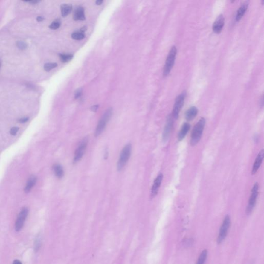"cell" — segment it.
Instances as JSON below:
<instances>
[{"label": "cell", "mask_w": 264, "mask_h": 264, "mask_svg": "<svg viewBox=\"0 0 264 264\" xmlns=\"http://www.w3.org/2000/svg\"><path fill=\"white\" fill-rule=\"evenodd\" d=\"M206 120L204 118H201L195 125L191 133L190 144L192 146H195L198 143L201 139L204 127L205 126Z\"/></svg>", "instance_id": "1"}, {"label": "cell", "mask_w": 264, "mask_h": 264, "mask_svg": "<svg viewBox=\"0 0 264 264\" xmlns=\"http://www.w3.org/2000/svg\"><path fill=\"white\" fill-rule=\"evenodd\" d=\"M131 144H128L123 148L120 153V156L117 163V170L118 171L122 170L124 167L126 165L127 161H129V158L131 155Z\"/></svg>", "instance_id": "2"}, {"label": "cell", "mask_w": 264, "mask_h": 264, "mask_svg": "<svg viewBox=\"0 0 264 264\" xmlns=\"http://www.w3.org/2000/svg\"><path fill=\"white\" fill-rule=\"evenodd\" d=\"M176 53H177L176 48L175 46H173L170 49V51L169 52L164 68L163 75L164 77H167L170 73L171 71L174 66Z\"/></svg>", "instance_id": "3"}, {"label": "cell", "mask_w": 264, "mask_h": 264, "mask_svg": "<svg viewBox=\"0 0 264 264\" xmlns=\"http://www.w3.org/2000/svg\"><path fill=\"white\" fill-rule=\"evenodd\" d=\"M112 115V109H108L104 112V114H103L101 118L100 119V120L98 122V124H97V127H96L95 133H94V135L96 137L99 136L104 131L107 124L109 122V120H110V119H111Z\"/></svg>", "instance_id": "4"}, {"label": "cell", "mask_w": 264, "mask_h": 264, "mask_svg": "<svg viewBox=\"0 0 264 264\" xmlns=\"http://www.w3.org/2000/svg\"><path fill=\"white\" fill-rule=\"evenodd\" d=\"M259 184L255 183L253 186V188L252 189L251 196L249 199V203L246 209V213L248 215L253 211V209L255 206L257 198L259 194Z\"/></svg>", "instance_id": "5"}, {"label": "cell", "mask_w": 264, "mask_h": 264, "mask_svg": "<svg viewBox=\"0 0 264 264\" xmlns=\"http://www.w3.org/2000/svg\"><path fill=\"white\" fill-rule=\"evenodd\" d=\"M186 92L185 91L182 92L181 94H180L178 96L176 97L175 102H174V106L173 109V114L172 117L175 119H178L179 116L180 111L183 106L184 101L185 99Z\"/></svg>", "instance_id": "6"}, {"label": "cell", "mask_w": 264, "mask_h": 264, "mask_svg": "<svg viewBox=\"0 0 264 264\" xmlns=\"http://www.w3.org/2000/svg\"><path fill=\"white\" fill-rule=\"evenodd\" d=\"M231 220L229 216L227 215L224 219L223 222L221 225L219 233L217 238V242L220 244L225 239L229 231V228L230 226Z\"/></svg>", "instance_id": "7"}, {"label": "cell", "mask_w": 264, "mask_h": 264, "mask_svg": "<svg viewBox=\"0 0 264 264\" xmlns=\"http://www.w3.org/2000/svg\"><path fill=\"white\" fill-rule=\"evenodd\" d=\"M88 142V139L87 138H85L79 144V146L75 150V153H74V159H73L74 163H77L78 161H80L82 159V158H83L86 149Z\"/></svg>", "instance_id": "8"}, {"label": "cell", "mask_w": 264, "mask_h": 264, "mask_svg": "<svg viewBox=\"0 0 264 264\" xmlns=\"http://www.w3.org/2000/svg\"><path fill=\"white\" fill-rule=\"evenodd\" d=\"M28 213V210L27 208H23L20 212L15 223V230L17 232L22 229Z\"/></svg>", "instance_id": "9"}, {"label": "cell", "mask_w": 264, "mask_h": 264, "mask_svg": "<svg viewBox=\"0 0 264 264\" xmlns=\"http://www.w3.org/2000/svg\"><path fill=\"white\" fill-rule=\"evenodd\" d=\"M172 116H169L167 118V122L165 125L163 133V139L166 142L168 139L173 126V119Z\"/></svg>", "instance_id": "10"}, {"label": "cell", "mask_w": 264, "mask_h": 264, "mask_svg": "<svg viewBox=\"0 0 264 264\" xmlns=\"http://www.w3.org/2000/svg\"><path fill=\"white\" fill-rule=\"evenodd\" d=\"M163 178V174L162 173H160V174L158 175V176L156 177V178L154 180L153 185L152 186V189H151V196L152 198L155 197L156 196L158 195L159 187H160V186L161 185Z\"/></svg>", "instance_id": "11"}, {"label": "cell", "mask_w": 264, "mask_h": 264, "mask_svg": "<svg viewBox=\"0 0 264 264\" xmlns=\"http://www.w3.org/2000/svg\"><path fill=\"white\" fill-rule=\"evenodd\" d=\"M225 25V18L222 15H220L218 17L213 25V30L216 34H220L222 30Z\"/></svg>", "instance_id": "12"}, {"label": "cell", "mask_w": 264, "mask_h": 264, "mask_svg": "<svg viewBox=\"0 0 264 264\" xmlns=\"http://www.w3.org/2000/svg\"><path fill=\"white\" fill-rule=\"evenodd\" d=\"M264 157V150H262L259 152V154L257 156L256 159L255 160L254 163L253 164V168L252 170V174H254L258 171L260 165L262 163Z\"/></svg>", "instance_id": "13"}, {"label": "cell", "mask_w": 264, "mask_h": 264, "mask_svg": "<svg viewBox=\"0 0 264 264\" xmlns=\"http://www.w3.org/2000/svg\"><path fill=\"white\" fill-rule=\"evenodd\" d=\"M249 3V1H245L242 3L240 7L239 8V9L237 11L236 16V20L237 21L240 20L243 17L245 13V11H247V10Z\"/></svg>", "instance_id": "14"}, {"label": "cell", "mask_w": 264, "mask_h": 264, "mask_svg": "<svg viewBox=\"0 0 264 264\" xmlns=\"http://www.w3.org/2000/svg\"><path fill=\"white\" fill-rule=\"evenodd\" d=\"M73 19L75 20H84L85 19L84 10L81 6H78L75 8L73 14Z\"/></svg>", "instance_id": "15"}, {"label": "cell", "mask_w": 264, "mask_h": 264, "mask_svg": "<svg viewBox=\"0 0 264 264\" xmlns=\"http://www.w3.org/2000/svg\"><path fill=\"white\" fill-rule=\"evenodd\" d=\"M198 112L197 107L191 106L190 107L185 113V118L187 121H191L195 119Z\"/></svg>", "instance_id": "16"}, {"label": "cell", "mask_w": 264, "mask_h": 264, "mask_svg": "<svg viewBox=\"0 0 264 264\" xmlns=\"http://www.w3.org/2000/svg\"><path fill=\"white\" fill-rule=\"evenodd\" d=\"M190 129V125L188 123H185L182 126L181 129H180L178 135V139L180 141H181L185 137L188 132Z\"/></svg>", "instance_id": "17"}, {"label": "cell", "mask_w": 264, "mask_h": 264, "mask_svg": "<svg viewBox=\"0 0 264 264\" xmlns=\"http://www.w3.org/2000/svg\"><path fill=\"white\" fill-rule=\"evenodd\" d=\"M37 181V178L35 176H30L28 179V181L26 183V186L25 188V193H28L31 190V189L34 187Z\"/></svg>", "instance_id": "18"}, {"label": "cell", "mask_w": 264, "mask_h": 264, "mask_svg": "<svg viewBox=\"0 0 264 264\" xmlns=\"http://www.w3.org/2000/svg\"><path fill=\"white\" fill-rule=\"evenodd\" d=\"M53 169L54 171L55 175L56 176L57 178H62L64 176V169L61 165L58 164H55L53 167Z\"/></svg>", "instance_id": "19"}, {"label": "cell", "mask_w": 264, "mask_h": 264, "mask_svg": "<svg viewBox=\"0 0 264 264\" xmlns=\"http://www.w3.org/2000/svg\"><path fill=\"white\" fill-rule=\"evenodd\" d=\"M72 10V6L71 4H64L61 6V12L63 17L68 15Z\"/></svg>", "instance_id": "20"}, {"label": "cell", "mask_w": 264, "mask_h": 264, "mask_svg": "<svg viewBox=\"0 0 264 264\" xmlns=\"http://www.w3.org/2000/svg\"><path fill=\"white\" fill-rule=\"evenodd\" d=\"M207 257V251L206 249L202 251L201 253L196 264H204Z\"/></svg>", "instance_id": "21"}, {"label": "cell", "mask_w": 264, "mask_h": 264, "mask_svg": "<svg viewBox=\"0 0 264 264\" xmlns=\"http://www.w3.org/2000/svg\"><path fill=\"white\" fill-rule=\"evenodd\" d=\"M71 37L73 38V39L77 40H81L84 39L85 38V35L84 33L80 32H74L72 33Z\"/></svg>", "instance_id": "22"}, {"label": "cell", "mask_w": 264, "mask_h": 264, "mask_svg": "<svg viewBox=\"0 0 264 264\" xmlns=\"http://www.w3.org/2000/svg\"><path fill=\"white\" fill-rule=\"evenodd\" d=\"M59 56L60 59L64 62H69L73 58V55L70 54H60Z\"/></svg>", "instance_id": "23"}, {"label": "cell", "mask_w": 264, "mask_h": 264, "mask_svg": "<svg viewBox=\"0 0 264 264\" xmlns=\"http://www.w3.org/2000/svg\"><path fill=\"white\" fill-rule=\"evenodd\" d=\"M57 66V64L56 63H47L44 66V69L46 71H50L51 70L54 69Z\"/></svg>", "instance_id": "24"}, {"label": "cell", "mask_w": 264, "mask_h": 264, "mask_svg": "<svg viewBox=\"0 0 264 264\" xmlns=\"http://www.w3.org/2000/svg\"><path fill=\"white\" fill-rule=\"evenodd\" d=\"M60 26V21L59 20H56L53 21L50 25V28L52 30H56L59 28Z\"/></svg>", "instance_id": "25"}, {"label": "cell", "mask_w": 264, "mask_h": 264, "mask_svg": "<svg viewBox=\"0 0 264 264\" xmlns=\"http://www.w3.org/2000/svg\"><path fill=\"white\" fill-rule=\"evenodd\" d=\"M17 45H18V47H19V48L21 49H25L26 47H27V45H26V43L23 42L22 41H19V42L17 43Z\"/></svg>", "instance_id": "26"}, {"label": "cell", "mask_w": 264, "mask_h": 264, "mask_svg": "<svg viewBox=\"0 0 264 264\" xmlns=\"http://www.w3.org/2000/svg\"><path fill=\"white\" fill-rule=\"evenodd\" d=\"M19 131V128L18 127H13L11 128L10 129V133L12 135H16L17 134V132Z\"/></svg>", "instance_id": "27"}, {"label": "cell", "mask_w": 264, "mask_h": 264, "mask_svg": "<svg viewBox=\"0 0 264 264\" xmlns=\"http://www.w3.org/2000/svg\"><path fill=\"white\" fill-rule=\"evenodd\" d=\"M82 89H80L77 90V91H75V99H78L79 97H80L81 95H82Z\"/></svg>", "instance_id": "28"}, {"label": "cell", "mask_w": 264, "mask_h": 264, "mask_svg": "<svg viewBox=\"0 0 264 264\" xmlns=\"http://www.w3.org/2000/svg\"><path fill=\"white\" fill-rule=\"evenodd\" d=\"M28 117H25V118H22L20 119H19V121L20 122V123H25V122H28Z\"/></svg>", "instance_id": "29"}, {"label": "cell", "mask_w": 264, "mask_h": 264, "mask_svg": "<svg viewBox=\"0 0 264 264\" xmlns=\"http://www.w3.org/2000/svg\"><path fill=\"white\" fill-rule=\"evenodd\" d=\"M97 108H98V105H94L93 106L91 107V111H93V112H96L97 110Z\"/></svg>", "instance_id": "30"}, {"label": "cell", "mask_w": 264, "mask_h": 264, "mask_svg": "<svg viewBox=\"0 0 264 264\" xmlns=\"http://www.w3.org/2000/svg\"><path fill=\"white\" fill-rule=\"evenodd\" d=\"M13 264H22V263L21 262L20 260H14L13 262Z\"/></svg>", "instance_id": "31"}, {"label": "cell", "mask_w": 264, "mask_h": 264, "mask_svg": "<svg viewBox=\"0 0 264 264\" xmlns=\"http://www.w3.org/2000/svg\"><path fill=\"white\" fill-rule=\"evenodd\" d=\"M102 3H103V1L98 0V1H96V4L97 5H101L102 4Z\"/></svg>", "instance_id": "32"}, {"label": "cell", "mask_w": 264, "mask_h": 264, "mask_svg": "<svg viewBox=\"0 0 264 264\" xmlns=\"http://www.w3.org/2000/svg\"><path fill=\"white\" fill-rule=\"evenodd\" d=\"M86 30V26H84L83 28H81V30H80V31H81V32H82V33H84V32H85Z\"/></svg>", "instance_id": "33"}, {"label": "cell", "mask_w": 264, "mask_h": 264, "mask_svg": "<svg viewBox=\"0 0 264 264\" xmlns=\"http://www.w3.org/2000/svg\"><path fill=\"white\" fill-rule=\"evenodd\" d=\"M37 20L38 21H43L44 20V18H43V17H38L37 18Z\"/></svg>", "instance_id": "34"}, {"label": "cell", "mask_w": 264, "mask_h": 264, "mask_svg": "<svg viewBox=\"0 0 264 264\" xmlns=\"http://www.w3.org/2000/svg\"><path fill=\"white\" fill-rule=\"evenodd\" d=\"M0 66H1V64H0Z\"/></svg>", "instance_id": "35"}]
</instances>
